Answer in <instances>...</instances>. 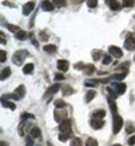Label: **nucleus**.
Returning a JSON list of instances; mask_svg holds the SVG:
<instances>
[{"instance_id": "9d476101", "label": "nucleus", "mask_w": 135, "mask_h": 146, "mask_svg": "<svg viewBox=\"0 0 135 146\" xmlns=\"http://www.w3.org/2000/svg\"><path fill=\"white\" fill-rule=\"evenodd\" d=\"M57 68H58L61 72L65 73V72H67L68 68H69V62L67 60H65V59L58 60V62H57Z\"/></svg>"}, {"instance_id": "393cba45", "label": "nucleus", "mask_w": 135, "mask_h": 146, "mask_svg": "<svg viewBox=\"0 0 135 146\" xmlns=\"http://www.w3.org/2000/svg\"><path fill=\"white\" fill-rule=\"evenodd\" d=\"M86 146H98V142L95 139V138H93V137H88L87 139H86Z\"/></svg>"}, {"instance_id": "f257e3e1", "label": "nucleus", "mask_w": 135, "mask_h": 146, "mask_svg": "<svg viewBox=\"0 0 135 146\" xmlns=\"http://www.w3.org/2000/svg\"><path fill=\"white\" fill-rule=\"evenodd\" d=\"M27 56H28V51H27V50H25V49L17 50V51L13 54V56H12V62H13L15 65H17V66H20V65H23L25 58H26Z\"/></svg>"}, {"instance_id": "aec40b11", "label": "nucleus", "mask_w": 135, "mask_h": 146, "mask_svg": "<svg viewBox=\"0 0 135 146\" xmlns=\"http://www.w3.org/2000/svg\"><path fill=\"white\" fill-rule=\"evenodd\" d=\"M40 135H41V132H40V129L38 127H33L30 129V137L38 138V137H40Z\"/></svg>"}, {"instance_id": "9b49d317", "label": "nucleus", "mask_w": 135, "mask_h": 146, "mask_svg": "<svg viewBox=\"0 0 135 146\" xmlns=\"http://www.w3.org/2000/svg\"><path fill=\"white\" fill-rule=\"evenodd\" d=\"M90 126L94 129H100L104 126V121L103 119H97V118H92L90 119Z\"/></svg>"}, {"instance_id": "49530a36", "label": "nucleus", "mask_w": 135, "mask_h": 146, "mask_svg": "<svg viewBox=\"0 0 135 146\" xmlns=\"http://www.w3.org/2000/svg\"><path fill=\"white\" fill-rule=\"evenodd\" d=\"M39 36H40V39H41V40H45V41H47V40H48V36H47L45 33H44V34H43V33H40V35H39Z\"/></svg>"}, {"instance_id": "603ef678", "label": "nucleus", "mask_w": 135, "mask_h": 146, "mask_svg": "<svg viewBox=\"0 0 135 146\" xmlns=\"http://www.w3.org/2000/svg\"><path fill=\"white\" fill-rule=\"evenodd\" d=\"M47 144H48V146H51V144H50V143H49V142H48V143H47Z\"/></svg>"}, {"instance_id": "4c0bfd02", "label": "nucleus", "mask_w": 135, "mask_h": 146, "mask_svg": "<svg viewBox=\"0 0 135 146\" xmlns=\"http://www.w3.org/2000/svg\"><path fill=\"white\" fill-rule=\"evenodd\" d=\"M97 5H98V1H96V0H88L87 1V6L89 8H95Z\"/></svg>"}, {"instance_id": "473e14b6", "label": "nucleus", "mask_w": 135, "mask_h": 146, "mask_svg": "<svg viewBox=\"0 0 135 146\" xmlns=\"http://www.w3.org/2000/svg\"><path fill=\"white\" fill-rule=\"evenodd\" d=\"M112 60H113V59H112V56L106 54V55H104V57H103V65H105V66H106V65H110V62H112Z\"/></svg>"}, {"instance_id": "ea45409f", "label": "nucleus", "mask_w": 135, "mask_h": 146, "mask_svg": "<svg viewBox=\"0 0 135 146\" xmlns=\"http://www.w3.org/2000/svg\"><path fill=\"white\" fill-rule=\"evenodd\" d=\"M76 69H79V70H84L86 67V65H84V62H77V64H75V66H74Z\"/></svg>"}, {"instance_id": "f704fd0d", "label": "nucleus", "mask_w": 135, "mask_h": 146, "mask_svg": "<svg viewBox=\"0 0 135 146\" xmlns=\"http://www.w3.org/2000/svg\"><path fill=\"white\" fill-rule=\"evenodd\" d=\"M106 90L108 92V94H110V98H114V99H116V97H117V95H116V92L113 89V88H110V87H107L106 88Z\"/></svg>"}, {"instance_id": "2f4dec72", "label": "nucleus", "mask_w": 135, "mask_h": 146, "mask_svg": "<svg viewBox=\"0 0 135 146\" xmlns=\"http://www.w3.org/2000/svg\"><path fill=\"white\" fill-rule=\"evenodd\" d=\"M102 55H103V51L102 50H94L93 51V59L95 61L99 60V58H100Z\"/></svg>"}, {"instance_id": "f8f14e48", "label": "nucleus", "mask_w": 135, "mask_h": 146, "mask_svg": "<svg viewBox=\"0 0 135 146\" xmlns=\"http://www.w3.org/2000/svg\"><path fill=\"white\" fill-rule=\"evenodd\" d=\"M59 88H61V85H59V84H54V85H51L48 89L46 90L45 96H51V95L56 94V93L59 90Z\"/></svg>"}, {"instance_id": "c756f323", "label": "nucleus", "mask_w": 135, "mask_h": 146, "mask_svg": "<svg viewBox=\"0 0 135 146\" xmlns=\"http://www.w3.org/2000/svg\"><path fill=\"white\" fill-rule=\"evenodd\" d=\"M70 146H83V143H82V139L78 138V137H74L70 142Z\"/></svg>"}, {"instance_id": "a18cd8bd", "label": "nucleus", "mask_w": 135, "mask_h": 146, "mask_svg": "<svg viewBox=\"0 0 135 146\" xmlns=\"http://www.w3.org/2000/svg\"><path fill=\"white\" fill-rule=\"evenodd\" d=\"M55 79L56 80H64L65 79V76L63 74H56L55 75Z\"/></svg>"}, {"instance_id": "bb28decb", "label": "nucleus", "mask_w": 135, "mask_h": 146, "mask_svg": "<svg viewBox=\"0 0 135 146\" xmlns=\"http://www.w3.org/2000/svg\"><path fill=\"white\" fill-rule=\"evenodd\" d=\"M125 76H126V73L115 74V75L110 76V79H113V80H122V79H124V78H125Z\"/></svg>"}, {"instance_id": "de8ad7c7", "label": "nucleus", "mask_w": 135, "mask_h": 146, "mask_svg": "<svg viewBox=\"0 0 135 146\" xmlns=\"http://www.w3.org/2000/svg\"><path fill=\"white\" fill-rule=\"evenodd\" d=\"M0 36H1V44L5 45V44H6V39H5V36H3V33H2V31L0 33Z\"/></svg>"}, {"instance_id": "b1692460", "label": "nucleus", "mask_w": 135, "mask_h": 146, "mask_svg": "<svg viewBox=\"0 0 135 146\" xmlns=\"http://www.w3.org/2000/svg\"><path fill=\"white\" fill-rule=\"evenodd\" d=\"M84 70H85L86 75H92V74L95 72V66L92 65V64H88V65H86Z\"/></svg>"}, {"instance_id": "37998d69", "label": "nucleus", "mask_w": 135, "mask_h": 146, "mask_svg": "<svg viewBox=\"0 0 135 146\" xmlns=\"http://www.w3.org/2000/svg\"><path fill=\"white\" fill-rule=\"evenodd\" d=\"M126 132H127L128 134H133V133L135 132V127L134 126H132V125L127 126V127H126Z\"/></svg>"}, {"instance_id": "ddd939ff", "label": "nucleus", "mask_w": 135, "mask_h": 146, "mask_svg": "<svg viewBox=\"0 0 135 146\" xmlns=\"http://www.w3.org/2000/svg\"><path fill=\"white\" fill-rule=\"evenodd\" d=\"M41 9L44 10V11H51L53 9H54V3L53 2H50V1H43L41 2Z\"/></svg>"}, {"instance_id": "423d86ee", "label": "nucleus", "mask_w": 135, "mask_h": 146, "mask_svg": "<svg viewBox=\"0 0 135 146\" xmlns=\"http://www.w3.org/2000/svg\"><path fill=\"white\" fill-rule=\"evenodd\" d=\"M59 131L61 134H70L72 133V121L66 119L59 125Z\"/></svg>"}, {"instance_id": "6ab92c4d", "label": "nucleus", "mask_w": 135, "mask_h": 146, "mask_svg": "<svg viewBox=\"0 0 135 146\" xmlns=\"http://www.w3.org/2000/svg\"><path fill=\"white\" fill-rule=\"evenodd\" d=\"M43 50L45 52H47V54H55L56 50H57V47L55 45H46V46H44Z\"/></svg>"}, {"instance_id": "a211bd4d", "label": "nucleus", "mask_w": 135, "mask_h": 146, "mask_svg": "<svg viewBox=\"0 0 135 146\" xmlns=\"http://www.w3.org/2000/svg\"><path fill=\"white\" fill-rule=\"evenodd\" d=\"M97 95V93H96V90H88V93L86 94V97H85V102L86 103H89V102H92L95 96Z\"/></svg>"}, {"instance_id": "412c9836", "label": "nucleus", "mask_w": 135, "mask_h": 146, "mask_svg": "<svg viewBox=\"0 0 135 146\" xmlns=\"http://www.w3.org/2000/svg\"><path fill=\"white\" fill-rule=\"evenodd\" d=\"M61 92H63V94H64L65 96L72 95V94L74 93L73 88H72L70 86H67V85H65V86H63V87H61Z\"/></svg>"}, {"instance_id": "864d4df0", "label": "nucleus", "mask_w": 135, "mask_h": 146, "mask_svg": "<svg viewBox=\"0 0 135 146\" xmlns=\"http://www.w3.org/2000/svg\"><path fill=\"white\" fill-rule=\"evenodd\" d=\"M35 146H41L40 144H37V145H35Z\"/></svg>"}, {"instance_id": "20e7f679", "label": "nucleus", "mask_w": 135, "mask_h": 146, "mask_svg": "<svg viewBox=\"0 0 135 146\" xmlns=\"http://www.w3.org/2000/svg\"><path fill=\"white\" fill-rule=\"evenodd\" d=\"M67 116H68V113L65 110H58V108H56V110H54V118H55V121L57 123H59L61 124L63 122H65L66 119H67Z\"/></svg>"}, {"instance_id": "f3484780", "label": "nucleus", "mask_w": 135, "mask_h": 146, "mask_svg": "<svg viewBox=\"0 0 135 146\" xmlns=\"http://www.w3.org/2000/svg\"><path fill=\"white\" fill-rule=\"evenodd\" d=\"M11 75V69H10V67H5L2 70H1V74H0V76H1V80H5L7 77H9Z\"/></svg>"}, {"instance_id": "c85d7f7f", "label": "nucleus", "mask_w": 135, "mask_h": 146, "mask_svg": "<svg viewBox=\"0 0 135 146\" xmlns=\"http://www.w3.org/2000/svg\"><path fill=\"white\" fill-rule=\"evenodd\" d=\"M16 38L19 39V40H25V39L27 38V33L24 31V30H20V31H18V33L16 34Z\"/></svg>"}, {"instance_id": "a19ab883", "label": "nucleus", "mask_w": 135, "mask_h": 146, "mask_svg": "<svg viewBox=\"0 0 135 146\" xmlns=\"http://www.w3.org/2000/svg\"><path fill=\"white\" fill-rule=\"evenodd\" d=\"M53 3L54 5H57L58 7H65L66 6V2L65 1H59V0H54Z\"/></svg>"}, {"instance_id": "79ce46f5", "label": "nucleus", "mask_w": 135, "mask_h": 146, "mask_svg": "<svg viewBox=\"0 0 135 146\" xmlns=\"http://www.w3.org/2000/svg\"><path fill=\"white\" fill-rule=\"evenodd\" d=\"M31 138L33 137H26V145L25 146H34V141Z\"/></svg>"}, {"instance_id": "0eeeda50", "label": "nucleus", "mask_w": 135, "mask_h": 146, "mask_svg": "<svg viewBox=\"0 0 135 146\" xmlns=\"http://www.w3.org/2000/svg\"><path fill=\"white\" fill-rule=\"evenodd\" d=\"M108 51H110V56H113L115 58H121V57H123V50L120 47H117V46H110Z\"/></svg>"}, {"instance_id": "e433bc0d", "label": "nucleus", "mask_w": 135, "mask_h": 146, "mask_svg": "<svg viewBox=\"0 0 135 146\" xmlns=\"http://www.w3.org/2000/svg\"><path fill=\"white\" fill-rule=\"evenodd\" d=\"M28 118H30V119H35V116L34 115H31V114H29V113H24L23 115H21V119L23 121H27Z\"/></svg>"}, {"instance_id": "a878e982", "label": "nucleus", "mask_w": 135, "mask_h": 146, "mask_svg": "<svg viewBox=\"0 0 135 146\" xmlns=\"http://www.w3.org/2000/svg\"><path fill=\"white\" fill-rule=\"evenodd\" d=\"M54 105H55V107H56V108H58V110H61V108H64V107L66 106V103H65L63 99H56Z\"/></svg>"}, {"instance_id": "5701e85b", "label": "nucleus", "mask_w": 135, "mask_h": 146, "mask_svg": "<svg viewBox=\"0 0 135 146\" xmlns=\"http://www.w3.org/2000/svg\"><path fill=\"white\" fill-rule=\"evenodd\" d=\"M33 70H34V64H31V62L26 64V65L24 66V68H23L24 74H31L33 73Z\"/></svg>"}, {"instance_id": "6e6552de", "label": "nucleus", "mask_w": 135, "mask_h": 146, "mask_svg": "<svg viewBox=\"0 0 135 146\" xmlns=\"http://www.w3.org/2000/svg\"><path fill=\"white\" fill-rule=\"evenodd\" d=\"M34 9H35V2L29 1V2L25 3L24 7H23V15H24V16H28Z\"/></svg>"}, {"instance_id": "7c9ffc66", "label": "nucleus", "mask_w": 135, "mask_h": 146, "mask_svg": "<svg viewBox=\"0 0 135 146\" xmlns=\"http://www.w3.org/2000/svg\"><path fill=\"white\" fill-rule=\"evenodd\" d=\"M70 137H73V133H70V134H59V136H58V138H59V141H61V142H66L67 139H69Z\"/></svg>"}, {"instance_id": "5fc2aeb1", "label": "nucleus", "mask_w": 135, "mask_h": 146, "mask_svg": "<svg viewBox=\"0 0 135 146\" xmlns=\"http://www.w3.org/2000/svg\"><path fill=\"white\" fill-rule=\"evenodd\" d=\"M134 61H135V56H134Z\"/></svg>"}, {"instance_id": "8fccbe9b", "label": "nucleus", "mask_w": 135, "mask_h": 146, "mask_svg": "<svg viewBox=\"0 0 135 146\" xmlns=\"http://www.w3.org/2000/svg\"><path fill=\"white\" fill-rule=\"evenodd\" d=\"M112 146H122L121 144H114V145H112Z\"/></svg>"}, {"instance_id": "f03ea898", "label": "nucleus", "mask_w": 135, "mask_h": 146, "mask_svg": "<svg viewBox=\"0 0 135 146\" xmlns=\"http://www.w3.org/2000/svg\"><path fill=\"white\" fill-rule=\"evenodd\" d=\"M123 118L120 115H113V134H118L123 127Z\"/></svg>"}, {"instance_id": "58836bf2", "label": "nucleus", "mask_w": 135, "mask_h": 146, "mask_svg": "<svg viewBox=\"0 0 135 146\" xmlns=\"http://www.w3.org/2000/svg\"><path fill=\"white\" fill-rule=\"evenodd\" d=\"M7 59V54L5 50H0V62H5Z\"/></svg>"}, {"instance_id": "09e8293b", "label": "nucleus", "mask_w": 135, "mask_h": 146, "mask_svg": "<svg viewBox=\"0 0 135 146\" xmlns=\"http://www.w3.org/2000/svg\"><path fill=\"white\" fill-rule=\"evenodd\" d=\"M31 41H33V45L36 47V48H38V42H37V40L36 39H34L33 37H31Z\"/></svg>"}, {"instance_id": "72a5a7b5", "label": "nucleus", "mask_w": 135, "mask_h": 146, "mask_svg": "<svg viewBox=\"0 0 135 146\" xmlns=\"http://www.w3.org/2000/svg\"><path fill=\"white\" fill-rule=\"evenodd\" d=\"M98 85V80H95V79H93V80H86L85 82V86L87 87H96Z\"/></svg>"}, {"instance_id": "3c124183", "label": "nucleus", "mask_w": 135, "mask_h": 146, "mask_svg": "<svg viewBox=\"0 0 135 146\" xmlns=\"http://www.w3.org/2000/svg\"><path fill=\"white\" fill-rule=\"evenodd\" d=\"M1 146H6V144H5L3 142H1Z\"/></svg>"}, {"instance_id": "2eb2a0df", "label": "nucleus", "mask_w": 135, "mask_h": 146, "mask_svg": "<svg viewBox=\"0 0 135 146\" xmlns=\"http://www.w3.org/2000/svg\"><path fill=\"white\" fill-rule=\"evenodd\" d=\"M107 102H108V105H110V111L113 113V115H116L117 113V106H116V103H115V99H112V98H107Z\"/></svg>"}, {"instance_id": "cd10ccee", "label": "nucleus", "mask_w": 135, "mask_h": 146, "mask_svg": "<svg viewBox=\"0 0 135 146\" xmlns=\"http://www.w3.org/2000/svg\"><path fill=\"white\" fill-rule=\"evenodd\" d=\"M6 27L11 31V33H18V31H20V28L18 27V26H15V25H11V24H7L6 25Z\"/></svg>"}, {"instance_id": "dca6fc26", "label": "nucleus", "mask_w": 135, "mask_h": 146, "mask_svg": "<svg viewBox=\"0 0 135 146\" xmlns=\"http://www.w3.org/2000/svg\"><path fill=\"white\" fill-rule=\"evenodd\" d=\"M106 116V111L104 110H97L94 111L93 114V118H97V119H103Z\"/></svg>"}, {"instance_id": "1a4fd4ad", "label": "nucleus", "mask_w": 135, "mask_h": 146, "mask_svg": "<svg viewBox=\"0 0 135 146\" xmlns=\"http://www.w3.org/2000/svg\"><path fill=\"white\" fill-rule=\"evenodd\" d=\"M112 88H113L116 93H118V94H121V95L126 92V85H125V84H122V83H113V84H112Z\"/></svg>"}, {"instance_id": "c03bdc74", "label": "nucleus", "mask_w": 135, "mask_h": 146, "mask_svg": "<svg viewBox=\"0 0 135 146\" xmlns=\"http://www.w3.org/2000/svg\"><path fill=\"white\" fill-rule=\"evenodd\" d=\"M127 144L130 146H133L135 144V135L134 136H131L130 138H128V141H127Z\"/></svg>"}, {"instance_id": "7ed1b4c3", "label": "nucleus", "mask_w": 135, "mask_h": 146, "mask_svg": "<svg viewBox=\"0 0 135 146\" xmlns=\"http://www.w3.org/2000/svg\"><path fill=\"white\" fill-rule=\"evenodd\" d=\"M26 95V89H25V86L24 85H19L15 90L13 93L10 94V98L15 99V100H20L23 99Z\"/></svg>"}, {"instance_id": "c9c22d12", "label": "nucleus", "mask_w": 135, "mask_h": 146, "mask_svg": "<svg viewBox=\"0 0 135 146\" xmlns=\"http://www.w3.org/2000/svg\"><path fill=\"white\" fill-rule=\"evenodd\" d=\"M134 0H124L123 1V6L126 7V8H130V7H133L134 6Z\"/></svg>"}, {"instance_id": "39448f33", "label": "nucleus", "mask_w": 135, "mask_h": 146, "mask_svg": "<svg viewBox=\"0 0 135 146\" xmlns=\"http://www.w3.org/2000/svg\"><path fill=\"white\" fill-rule=\"evenodd\" d=\"M124 48L126 50H135V38L132 34H128L126 38H125V41H124Z\"/></svg>"}, {"instance_id": "4be33fe9", "label": "nucleus", "mask_w": 135, "mask_h": 146, "mask_svg": "<svg viewBox=\"0 0 135 146\" xmlns=\"http://www.w3.org/2000/svg\"><path fill=\"white\" fill-rule=\"evenodd\" d=\"M1 102H2V106H3V107H8V108H10L11 110H16V105H15L12 102L6 100V99H1Z\"/></svg>"}, {"instance_id": "4468645a", "label": "nucleus", "mask_w": 135, "mask_h": 146, "mask_svg": "<svg viewBox=\"0 0 135 146\" xmlns=\"http://www.w3.org/2000/svg\"><path fill=\"white\" fill-rule=\"evenodd\" d=\"M107 5H110V8L112 10H114V11H117V10H120L121 8H122V6H121V3L118 2V1H105Z\"/></svg>"}]
</instances>
